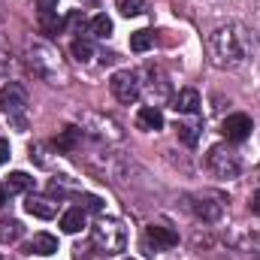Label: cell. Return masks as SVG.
<instances>
[{
    "instance_id": "obj_28",
    "label": "cell",
    "mask_w": 260,
    "mask_h": 260,
    "mask_svg": "<svg viewBox=\"0 0 260 260\" xmlns=\"http://www.w3.org/2000/svg\"><path fill=\"white\" fill-rule=\"evenodd\" d=\"M6 157H9V142H6V139H0V164H3Z\"/></svg>"
},
{
    "instance_id": "obj_32",
    "label": "cell",
    "mask_w": 260,
    "mask_h": 260,
    "mask_svg": "<svg viewBox=\"0 0 260 260\" xmlns=\"http://www.w3.org/2000/svg\"><path fill=\"white\" fill-rule=\"evenodd\" d=\"M257 176H260V170H257Z\"/></svg>"
},
{
    "instance_id": "obj_6",
    "label": "cell",
    "mask_w": 260,
    "mask_h": 260,
    "mask_svg": "<svg viewBox=\"0 0 260 260\" xmlns=\"http://www.w3.org/2000/svg\"><path fill=\"white\" fill-rule=\"evenodd\" d=\"M109 91H112V97H115L118 103H136L139 94H142L139 76H136L133 70H118V73H112V79H109Z\"/></svg>"
},
{
    "instance_id": "obj_16",
    "label": "cell",
    "mask_w": 260,
    "mask_h": 260,
    "mask_svg": "<svg viewBox=\"0 0 260 260\" xmlns=\"http://www.w3.org/2000/svg\"><path fill=\"white\" fill-rule=\"evenodd\" d=\"M21 233H24V227H21V221H18V218H0V242H3V245L18 242V239H21Z\"/></svg>"
},
{
    "instance_id": "obj_29",
    "label": "cell",
    "mask_w": 260,
    "mask_h": 260,
    "mask_svg": "<svg viewBox=\"0 0 260 260\" xmlns=\"http://www.w3.org/2000/svg\"><path fill=\"white\" fill-rule=\"evenodd\" d=\"M6 203V191H3V185H0V206Z\"/></svg>"
},
{
    "instance_id": "obj_5",
    "label": "cell",
    "mask_w": 260,
    "mask_h": 260,
    "mask_svg": "<svg viewBox=\"0 0 260 260\" xmlns=\"http://www.w3.org/2000/svg\"><path fill=\"white\" fill-rule=\"evenodd\" d=\"M188 200H191V212L200 221H206V224L221 221V215H224V194H218V191H200V194H191Z\"/></svg>"
},
{
    "instance_id": "obj_11",
    "label": "cell",
    "mask_w": 260,
    "mask_h": 260,
    "mask_svg": "<svg viewBox=\"0 0 260 260\" xmlns=\"http://www.w3.org/2000/svg\"><path fill=\"white\" fill-rule=\"evenodd\" d=\"M24 212H27V215H34V218H40V221H49V218H55L58 203H55L52 197H27Z\"/></svg>"
},
{
    "instance_id": "obj_3",
    "label": "cell",
    "mask_w": 260,
    "mask_h": 260,
    "mask_svg": "<svg viewBox=\"0 0 260 260\" xmlns=\"http://www.w3.org/2000/svg\"><path fill=\"white\" fill-rule=\"evenodd\" d=\"M91 239L94 245L100 248V254H118L127 248V227L118 221V218H100L91 230Z\"/></svg>"
},
{
    "instance_id": "obj_19",
    "label": "cell",
    "mask_w": 260,
    "mask_h": 260,
    "mask_svg": "<svg viewBox=\"0 0 260 260\" xmlns=\"http://www.w3.org/2000/svg\"><path fill=\"white\" fill-rule=\"evenodd\" d=\"M85 227V209H70L64 212V218H61V230L64 233H79Z\"/></svg>"
},
{
    "instance_id": "obj_23",
    "label": "cell",
    "mask_w": 260,
    "mask_h": 260,
    "mask_svg": "<svg viewBox=\"0 0 260 260\" xmlns=\"http://www.w3.org/2000/svg\"><path fill=\"white\" fill-rule=\"evenodd\" d=\"M142 9H145V3H142V0H118V12H121V15H127V18L142 15Z\"/></svg>"
},
{
    "instance_id": "obj_27",
    "label": "cell",
    "mask_w": 260,
    "mask_h": 260,
    "mask_svg": "<svg viewBox=\"0 0 260 260\" xmlns=\"http://www.w3.org/2000/svg\"><path fill=\"white\" fill-rule=\"evenodd\" d=\"M251 212H254V215H260V191H254V194H251Z\"/></svg>"
},
{
    "instance_id": "obj_30",
    "label": "cell",
    "mask_w": 260,
    "mask_h": 260,
    "mask_svg": "<svg viewBox=\"0 0 260 260\" xmlns=\"http://www.w3.org/2000/svg\"><path fill=\"white\" fill-rule=\"evenodd\" d=\"M251 3H254V9H257V12H260V0H251Z\"/></svg>"
},
{
    "instance_id": "obj_12",
    "label": "cell",
    "mask_w": 260,
    "mask_h": 260,
    "mask_svg": "<svg viewBox=\"0 0 260 260\" xmlns=\"http://www.w3.org/2000/svg\"><path fill=\"white\" fill-rule=\"evenodd\" d=\"M58 251V239L52 233H37L30 242H27V254H40V257H49Z\"/></svg>"
},
{
    "instance_id": "obj_33",
    "label": "cell",
    "mask_w": 260,
    "mask_h": 260,
    "mask_svg": "<svg viewBox=\"0 0 260 260\" xmlns=\"http://www.w3.org/2000/svg\"><path fill=\"white\" fill-rule=\"evenodd\" d=\"M0 260H6V257H0Z\"/></svg>"
},
{
    "instance_id": "obj_4",
    "label": "cell",
    "mask_w": 260,
    "mask_h": 260,
    "mask_svg": "<svg viewBox=\"0 0 260 260\" xmlns=\"http://www.w3.org/2000/svg\"><path fill=\"white\" fill-rule=\"evenodd\" d=\"M206 164L209 170L218 176V179H236L242 164H239V154L230 148V145H212L209 154H206Z\"/></svg>"
},
{
    "instance_id": "obj_20",
    "label": "cell",
    "mask_w": 260,
    "mask_h": 260,
    "mask_svg": "<svg viewBox=\"0 0 260 260\" xmlns=\"http://www.w3.org/2000/svg\"><path fill=\"white\" fill-rule=\"evenodd\" d=\"M154 46V34L151 30H136V34H130V49L133 52H148Z\"/></svg>"
},
{
    "instance_id": "obj_18",
    "label": "cell",
    "mask_w": 260,
    "mask_h": 260,
    "mask_svg": "<svg viewBox=\"0 0 260 260\" xmlns=\"http://www.w3.org/2000/svg\"><path fill=\"white\" fill-rule=\"evenodd\" d=\"M88 30H91V37L106 40V37H112V18H109L106 12H100V15H94V18L88 21Z\"/></svg>"
},
{
    "instance_id": "obj_13",
    "label": "cell",
    "mask_w": 260,
    "mask_h": 260,
    "mask_svg": "<svg viewBox=\"0 0 260 260\" xmlns=\"http://www.w3.org/2000/svg\"><path fill=\"white\" fill-rule=\"evenodd\" d=\"M173 109L182 112V115H194L197 109H200V94H197L194 88H182L176 94V100H173Z\"/></svg>"
},
{
    "instance_id": "obj_24",
    "label": "cell",
    "mask_w": 260,
    "mask_h": 260,
    "mask_svg": "<svg viewBox=\"0 0 260 260\" xmlns=\"http://www.w3.org/2000/svg\"><path fill=\"white\" fill-rule=\"evenodd\" d=\"M40 24H43L46 34H58L61 30V18L55 15V9L52 12H40Z\"/></svg>"
},
{
    "instance_id": "obj_9",
    "label": "cell",
    "mask_w": 260,
    "mask_h": 260,
    "mask_svg": "<svg viewBox=\"0 0 260 260\" xmlns=\"http://www.w3.org/2000/svg\"><path fill=\"white\" fill-rule=\"evenodd\" d=\"M27 109V91L18 82H9L0 88V112L6 115H21Z\"/></svg>"
},
{
    "instance_id": "obj_17",
    "label": "cell",
    "mask_w": 260,
    "mask_h": 260,
    "mask_svg": "<svg viewBox=\"0 0 260 260\" xmlns=\"http://www.w3.org/2000/svg\"><path fill=\"white\" fill-rule=\"evenodd\" d=\"M27 188H34V179H30L27 173H9L6 182H3V191H6V194H21V191H27Z\"/></svg>"
},
{
    "instance_id": "obj_2",
    "label": "cell",
    "mask_w": 260,
    "mask_h": 260,
    "mask_svg": "<svg viewBox=\"0 0 260 260\" xmlns=\"http://www.w3.org/2000/svg\"><path fill=\"white\" fill-rule=\"evenodd\" d=\"M27 64H30V70L43 82H49V85H64L67 82V70L61 64V55L49 43H34L30 52H27Z\"/></svg>"
},
{
    "instance_id": "obj_22",
    "label": "cell",
    "mask_w": 260,
    "mask_h": 260,
    "mask_svg": "<svg viewBox=\"0 0 260 260\" xmlns=\"http://www.w3.org/2000/svg\"><path fill=\"white\" fill-rule=\"evenodd\" d=\"M176 133H179V139H182L188 148H194L197 139H200V130H197V124H185V121H179V124H176Z\"/></svg>"
},
{
    "instance_id": "obj_21",
    "label": "cell",
    "mask_w": 260,
    "mask_h": 260,
    "mask_svg": "<svg viewBox=\"0 0 260 260\" xmlns=\"http://www.w3.org/2000/svg\"><path fill=\"white\" fill-rule=\"evenodd\" d=\"M70 52H73V58H76L79 64H88V61L94 58V46H91L88 40H73Z\"/></svg>"
},
{
    "instance_id": "obj_31",
    "label": "cell",
    "mask_w": 260,
    "mask_h": 260,
    "mask_svg": "<svg viewBox=\"0 0 260 260\" xmlns=\"http://www.w3.org/2000/svg\"><path fill=\"white\" fill-rule=\"evenodd\" d=\"M124 260H133V257H124Z\"/></svg>"
},
{
    "instance_id": "obj_8",
    "label": "cell",
    "mask_w": 260,
    "mask_h": 260,
    "mask_svg": "<svg viewBox=\"0 0 260 260\" xmlns=\"http://www.w3.org/2000/svg\"><path fill=\"white\" fill-rule=\"evenodd\" d=\"M145 251L148 254H157V251H170L179 245V233L173 227H164V224H151L145 227Z\"/></svg>"
},
{
    "instance_id": "obj_25",
    "label": "cell",
    "mask_w": 260,
    "mask_h": 260,
    "mask_svg": "<svg viewBox=\"0 0 260 260\" xmlns=\"http://www.w3.org/2000/svg\"><path fill=\"white\" fill-rule=\"evenodd\" d=\"M79 133H82V130H73V127H67L64 133H61V139H58L55 145H58V148H73V142H76V136H79Z\"/></svg>"
},
{
    "instance_id": "obj_15",
    "label": "cell",
    "mask_w": 260,
    "mask_h": 260,
    "mask_svg": "<svg viewBox=\"0 0 260 260\" xmlns=\"http://www.w3.org/2000/svg\"><path fill=\"white\" fill-rule=\"evenodd\" d=\"M136 124L142 130H160L164 127V115H160L157 106H142V109L136 112Z\"/></svg>"
},
{
    "instance_id": "obj_26",
    "label": "cell",
    "mask_w": 260,
    "mask_h": 260,
    "mask_svg": "<svg viewBox=\"0 0 260 260\" xmlns=\"http://www.w3.org/2000/svg\"><path fill=\"white\" fill-rule=\"evenodd\" d=\"M79 200H82V203H85V209H91V212H100V209H103V200H100V197H94V194H82Z\"/></svg>"
},
{
    "instance_id": "obj_7",
    "label": "cell",
    "mask_w": 260,
    "mask_h": 260,
    "mask_svg": "<svg viewBox=\"0 0 260 260\" xmlns=\"http://www.w3.org/2000/svg\"><path fill=\"white\" fill-rule=\"evenodd\" d=\"M82 127H85V133H91V136H97V139H103V142H121V139H124L121 127H118L112 118L97 115V112L85 115V118H82Z\"/></svg>"
},
{
    "instance_id": "obj_14",
    "label": "cell",
    "mask_w": 260,
    "mask_h": 260,
    "mask_svg": "<svg viewBox=\"0 0 260 260\" xmlns=\"http://www.w3.org/2000/svg\"><path fill=\"white\" fill-rule=\"evenodd\" d=\"M148 79H151V85H148V97H151V106H154V103H164V100L170 97V85H167L164 73H157V70H148Z\"/></svg>"
},
{
    "instance_id": "obj_10",
    "label": "cell",
    "mask_w": 260,
    "mask_h": 260,
    "mask_svg": "<svg viewBox=\"0 0 260 260\" xmlns=\"http://www.w3.org/2000/svg\"><path fill=\"white\" fill-rule=\"evenodd\" d=\"M251 118L245 115V112H233V115H227L224 118V124H221V133L230 139V142H242V139H248L251 136Z\"/></svg>"
},
{
    "instance_id": "obj_1",
    "label": "cell",
    "mask_w": 260,
    "mask_h": 260,
    "mask_svg": "<svg viewBox=\"0 0 260 260\" xmlns=\"http://www.w3.org/2000/svg\"><path fill=\"white\" fill-rule=\"evenodd\" d=\"M206 52H209L212 67H218V70H236V67H242L251 58V52H254V34L245 24H239V21L221 24V27H215L209 34Z\"/></svg>"
}]
</instances>
